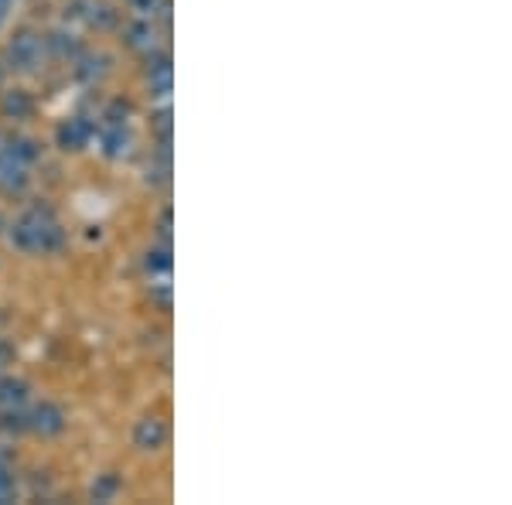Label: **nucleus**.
Segmentation results:
<instances>
[{
  "label": "nucleus",
  "instance_id": "4",
  "mask_svg": "<svg viewBox=\"0 0 512 505\" xmlns=\"http://www.w3.org/2000/svg\"><path fill=\"white\" fill-rule=\"evenodd\" d=\"M89 134H93V130H89V123L86 120H79V117H72V120H65L62 127H59V147L62 151H82V147L89 144Z\"/></svg>",
  "mask_w": 512,
  "mask_h": 505
},
{
  "label": "nucleus",
  "instance_id": "16",
  "mask_svg": "<svg viewBox=\"0 0 512 505\" xmlns=\"http://www.w3.org/2000/svg\"><path fill=\"white\" fill-rule=\"evenodd\" d=\"M7 7H11V4H7V0H0V24L7 21Z\"/></svg>",
  "mask_w": 512,
  "mask_h": 505
},
{
  "label": "nucleus",
  "instance_id": "1",
  "mask_svg": "<svg viewBox=\"0 0 512 505\" xmlns=\"http://www.w3.org/2000/svg\"><path fill=\"white\" fill-rule=\"evenodd\" d=\"M62 222L55 219L48 209H31L24 212L11 226V243L21 253H55L62 246Z\"/></svg>",
  "mask_w": 512,
  "mask_h": 505
},
{
  "label": "nucleus",
  "instance_id": "18",
  "mask_svg": "<svg viewBox=\"0 0 512 505\" xmlns=\"http://www.w3.org/2000/svg\"><path fill=\"white\" fill-rule=\"evenodd\" d=\"M7 4H11V0H7Z\"/></svg>",
  "mask_w": 512,
  "mask_h": 505
},
{
  "label": "nucleus",
  "instance_id": "7",
  "mask_svg": "<svg viewBox=\"0 0 512 505\" xmlns=\"http://www.w3.org/2000/svg\"><path fill=\"white\" fill-rule=\"evenodd\" d=\"M147 82H151L154 96H168L171 93V62H168V55H158V59H154V65L147 69Z\"/></svg>",
  "mask_w": 512,
  "mask_h": 505
},
{
  "label": "nucleus",
  "instance_id": "8",
  "mask_svg": "<svg viewBox=\"0 0 512 505\" xmlns=\"http://www.w3.org/2000/svg\"><path fill=\"white\" fill-rule=\"evenodd\" d=\"M86 11H76L79 18H86V24H93V28H110L113 21H117V14L110 11L106 4H99V0H79Z\"/></svg>",
  "mask_w": 512,
  "mask_h": 505
},
{
  "label": "nucleus",
  "instance_id": "14",
  "mask_svg": "<svg viewBox=\"0 0 512 505\" xmlns=\"http://www.w3.org/2000/svg\"><path fill=\"white\" fill-rule=\"evenodd\" d=\"M147 35H151V28H147V24H137V28H130V45H147V48H151Z\"/></svg>",
  "mask_w": 512,
  "mask_h": 505
},
{
  "label": "nucleus",
  "instance_id": "6",
  "mask_svg": "<svg viewBox=\"0 0 512 505\" xmlns=\"http://www.w3.org/2000/svg\"><path fill=\"white\" fill-rule=\"evenodd\" d=\"M24 168L28 164H21L18 157L0 154V192H18V188H24V181H28Z\"/></svg>",
  "mask_w": 512,
  "mask_h": 505
},
{
  "label": "nucleus",
  "instance_id": "10",
  "mask_svg": "<svg viewBox=\"0 0 512 505\" xmlns=\"http://www.w3.org/2000/svg\"><path fill=\"white\" fill-rule=\"evenodd\" d=\"M4 154H11V157H18L21 164H28V161H35V157H38V147L31 144V140L18 137V140H11V144H7Z\"/></svg>",
  "mask_w": 512,
  "mask_h": 505
},
{
  "label": "nucleus",
  "instance_id": "3",
  "mask_svg": "<svg viewBox=\"0 0 512 505\" xmlns=\"http://www.w3.org/2000/svg\"><path fill=\"white\" fill-rule=\"evenodd\" d=\"M164 441H168V427L158 417H144L134 430V444L140 451H158V447H164Z\"/></svg>",
  "mask_w": 512,
  "mask_h": 505
},
{
  "label": "nucleus",
  "instance_id": "15",
  "mask_svg": "<svg viewBox=\"0 0 512 505\" xmlns=\"http://www.w3.org/2000/svg\"><path fill=\"white\" fill-rule=\"evenodd\" d=\"M113 488H117V482H113V478H106L103 485H99V488H93V495H96V499H106V495H110Z\"/></svg>",
  "mask_w": 512,
  "mask_h": 505
},
{
  "label": "nucleus",
  "instance_id": "17",
  "mask_svg": "<svg viewBox=\"0 0 512 505\" xmlns=\"http://www.w3.org/2000/svg\"><path fill=\"white\" fill-rule=\"evenodd\" d=\"M0 76H4V69H0Z\"/></svg>",
  "mask_w": 512,
  "mask_h": 505
},
{
  "label": "nucleus",
  "instance_id": "11",
  "mask_svg": "<svg viewBox=\"0 0 512 505\" xmlns=\"http://www.w3.org/2000/svg\"><path fill=\"white\" fill-rule=\"evenodd\" d=\"M14 471L11 465H7L4 458H0V502H7V499H14Z\"/></svg>",
  "mask_w": 512,
  "mask_h": 505
},
{
  "label": "nucleus",
  "instance_id": "2",
  "mask_svg": "<svg viewBox=\"0 0 512 505\" xmlns=\"http://www.w3.org/2000/svg\"><path fill=\"white\" fill-rule=\"evenodd\" d=\"M41 59H45V38L35 35V31H21V35L11 41V65L14 69L31 72L35 65H41Z\"/></svg>",
  "mask_w": 512,
  "mask_h": 505
},
{
  "label": "nucleus",
  "instance_id": "9",
  "mask_svg": "<svg viewBox=\"0 0 512 505\" xmlns=\"http://www.w3.org/2000/svg\"><path fill=\"white\" fill-rule=\"evenodd\" d=\"M18 403H24V383L0 379V407H18Z\"/></svg>",
  "mask_w": 512,
  "mask_h": 505
},
{
  "label": "nucleus",
  "instance_id": "12",
  "mask_svg": "<svg viewBox=\"0 0 512 505\" xmlns=\"http://www.w3.org/2000/svg\"><path fill=\"white\" fill-rule=\"evenodd\" d=\"M4 110H7V113H14V117H18V113H28V110H31V103H28V99H24L21 93H14V96H7Z\"/></svg>",
  "mask_w": 512,
  "mask_h": 505
},
{
  "label": "nucleus",
  "instance_id": "13",
  "mask_svg": "<svg viewBox=\"0 0 512 505\" xmlns=\"http://www.w3.org/2000/svg\"><path fill=\"white\" fill-rule=\"evenodd\" d=\"M147 270L168 273L171 270V256L168 253H151V256H147Z\"/></svg>",
  "mask_w": 512,
  "mask_h": 505
},
{
  "label": "nucleus",
  "instance_id": "5",
  "mask_svg": "<svg viewBox=\"0 0 512 505\" xmlns=\"http://www.w3.org/2000/svg\"><path fill=\"white\" fill-rule=\"evenodd\" d=\"M28 427H31V430H38V434H59V430L65 427L62 410L55 407V403H41V407L31 410Z\"/></svg>",
  "mask_w": 512,
  "mask_h": 505
}]
</instances>
